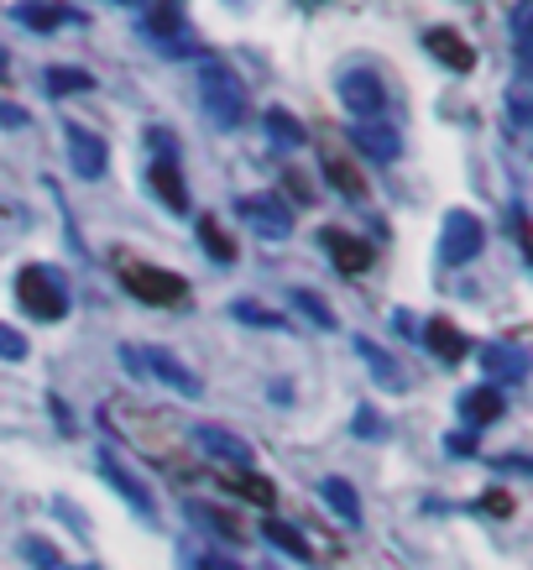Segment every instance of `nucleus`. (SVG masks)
<instances>
[{
  "mask_svg": "<svg viewBox=\"0 0 533 570\" xmlns=\"http://www.w3.org/2000/svg\"><path fill=\"white\" fill-rule=\"evenodd\" d=\"M340 100L351 116L362 121H382V105H387V89L372 69H356V73H340Z\"/></svg>",
  "mask_w": 533,
  "mask_h": 570,
  "instance_id": "obj_10",
  "label": "nucleus"
},
{
  "mask_svg": "<svg viewBox=\"0 0 533 570\" xmlns=\"http://www.w3.org/2000/svg\"><path fill=\"white\" fill-rule=\"evenodd\" d=\"M293 304L309 314V320H314L319 330H335V309H329V304H325L319 294H309V288H293Z\"/></svg>",
  "mask_w": 533,
  "mask_h": 570,
  "instance_id": "obj_30",
  "label": "nucleus"
},
{
  "mask_svg": "<svg viewBox=\"0 0 533 570\" xmlns=\"http://www.w3.org/2000/svg\"><path fill=\"white\" fill-rule=\"evenodd\" d=\"M100 476L116 487V492H121V502L131 508V513H137L141 523H157V502H152V492H147V482H141L137 471L126 466L116 450H100Z\"/></svg>",
  "mask_w": 533,
  "mask_h": 570,
  "instance_id": "obj_8",
  "label": "nucleus"
},
{
  "mask_svg": "<svg viewBox=\"0 0 533 570\" xmlns=\"http://www.w3.org/2000/svg\"><path fill=\"white\" fill-rule=\"evenodd\" d=\"M424 52H430L434 63L455 69V73H471V69H476V48H471L461 32H450V27H430V32H424Z\"/></svg>",
  "mask_w": 533,
  "mask_h": 570,
  "instance_id": "obj_13",
  "label": "nucleus"
},
{
  "mask_svg": "<svg viewBox=\"0 0 533 570\" xmlns=\"http://www.w3.org/2000/svg\"><path fill=\"white\" fill-rule=\"evenodd\" d=\"M482 362H486V372H492V377H502V382H523L529 377V356H523V351L517 346H482Z\"/></svg>",
  "mask_w": 533,
  "mask_h": 570,
  "instance_id": "obj_22",
  "label": "nucleus"
},
{
  "mask_svg": "<svg viewBox=\"0 0 533 570\" xmlns=\"http://www.w3.org/2000/svg\"><path fill=\"white\" fill-rule=\"evenodd\" d=\"M0 73H6V52H0Z\"/></svg>",
  "mask_w": 533,
  "mask_h": 570,
  "instance_id": "obj_38",
  "label": "nucleus"
},
{
  "mask_svg": "<svg viewBox=\"0 0 533 570\" xmlns=\"http://www.w3.org/2000/svg\"><path fill=\"white\" fill-rule=\"evenodd\" d=\"M502 414H507V393H502V387H492V382H482V387L461 393V419H465V430H471V434L486 430V424H497Z\"/></svg>",
  "mask_w": 533,
  "mask_h": 570,
  "instance_id": "obj_15",
  "label": "nucleus"
},
{
  "mask_svg": "<svg viewBox=\"0 0 533 570\" xmlns=\"http://www.w3.org/2000/svg\"><path fill=\"white\" fill-rule=\"evenodd\" d=\"M199 246H205L209 262H220V267H230V262H236V242L220 230V220H215V215H199Z\"/></svg>",
  "mask_w": 533,
  "mask_h": 570,
  "instance_id": "obj_25",
  "label": "nucleus"
},
{
  "mask_svg": "<svg viewBox=\"0 0 533 570\" xmlns=\"http://www.w3.org/2000/svg\"><path fill=\"white\" fill-rule=\"evenodd\" d=\"M17 304L32 314V320H48L52 325V320L69 314V288L58 283L52 267H21L17 273Z\"/></svg>",
  "mask_w": 533,
  "mask_h": 570,
  "instance_id": "obj_5",
  "label": "nucleus"
},
{
  "mask_svg": "<svg viewBox=\"0 0 533 570\" xmlns=\"http://www.w3.org/2000/svg\"><path fill=\"white\" fill-rule=\"evenodd\" d=\"M351 434H362V440H382V434H387V424H382L377 409H356V419H351Z\"/></svg>",
  "mask_w": 533,
  "mask_h": 570,
  "instance_id": "obj_33",
  "label": "nucleus"
},
{
  "mask_svg": "<svg viewBox=\"0 0 533 570\" xmlns=\"http://www.w3.org/2000/svg\"><path fill=\"white\" fill-rule=\"evenodd\" d=\"M199 105H205V116L220 131H241V121H246V85L236 79V73L225 69V63H215V58H205L199 63Z\"/></svg>",
  "mask_w": 533,
  "mask_h": 570,
  "instance_id": "obj_1",
  "label": "nucleus"
},
{
  "mask_svg": "<svg viewBox=\"0 0 533 570\" xmlns=\"http://www.w3.org/2000/svg\"><path fill=\"white\" fill-rule=\"evenodd\" d=\"M21 554H27L37 570H63V560H58V550H52L48 539H21Z\"/></svg>",
  "mask_w": 533,
  "mask_h": 570,
  "instance_id": "obj_31",
  "label": "nucleus"
},
{
  "mask_svg": "<svg viewBox=\"0 0 533 570\" xmlns=\"http://www.w3.org/2000/svg\"><path fill=\"white\" fill-rule=\"evenodd\" d=\"M261 126H267V137H273L277 147H288V153H293V147H304V141H309V137H304V126L293 121V110H283V105H273V110L261 116Z\"/></svg>",
  "mask_w": 533,
  "mask_h": 570,
  "instance_id": "obj_24",
  "label": "nucleus"
},
{
  "mask_svg": "<svg viewBox=\"0 0 533 570\" xmlns=\"http://www.w3.org/2000/svg\"><path fill=\"white\" fill-rule=\"evenodd\" d=\"M63 141H69V163L79 178H105V168H110V147H105V137H95V131H85V126H63Z\"/></svg>",
  "mask_w": 533,
  "mask_h": 570,
  "instance_id": "obj_11",
  "label": "nucleus"
},
{
  "mask_svg": "<svg viewBox=\"0 0 533 570\" xmlns=\"http://www.w3.org/2000/svg\"><path fill=\"white\" fill-rule=\"evenodd\" d=\"M325 178L335 184V189L351 199V205H366L372 194H366V174L351 163V157H340V153H325Z\"/></svg>",
  "mask_w": 533,
  "mask_h": 570,
  "instance_id": "obj_19",
  "label": "nucleus"
},
{
  "mask_svg": "<svg viewBox=\"0 0 533 570\" xmlns=\"http://www.w3.org/2000/svg\"><path fill=\"white\" fill-rule=\"evenodd\" d=\"M236 215H241L246 230H257L261 242H288L293 236V209L277 194H241Z\"/></svg>",
  "mask_w": 533,
  "mask_h": 570,
  "instance_id": "obj_6",
  "label": "nucleus"
},
{
  "mask_svg": "<svg viewBox=\"0 0 533 570\" xmlns=\"http://www.w3.org/2000/svg\"><path fill=\"white\" fill-rule=\"evenodd\" d=\"M319 246H325L329 262H335L345 277H356L372 267V246H366L362 236H351V230H335V225H329V230H319Z\"/></svg>",
  "mask_w": 533,
  "mask_h": 570,
  "instance_id": "obj_14",
  "label": "nucleus"
},
{
  "mask_svg": "<svg viewBox=\"0 0 533 570\" xmlns=\"http://www.w3.org/2000/svg\"><path fill=\"white\" fill-rule=\"evenodd\" d=\"M147 184H152V194L162 199L168 215H189V184H184V174H178V157H152Z\"/></svg>",
  "mask_w": 533,
  "mask_h": 570,
  "instance_id": "obj_12",
  "label": "nucleus"
},
{
  "mask_svg": "<svg viewBox=\"0 0 533 570\" xmlns=\"http://www.w3.org/2000/svg\"><path fill=\"white\" fill-rule=\"evenodd\" d=\"M121 362L131 366L137 377H157V382H168V387H172L178 397H199V393H205V382L194 377L189 366L178 362L172 351H162V346H126V351H121Z\"/></svg>",
  "mask_w": 533,
  "mask_h": 570,
  "instance_id": "obj_4",
  "label": "nucleus"
},
{
  "mask_svg": "<svg viewBox=\"0 0 533 570\" xmlns=\"http://www.w3.org/2000/svg\"><path fill=\"white\" fill-rule=\"evenodd\" d=\"M11 17L21 27H32V32L52 37V32H63V27H73V21H85V11H69V6H11Z\"/></svg>",
  "mask_w": 533,
  "mask_h": 570,
  "instance_id": "obj_18",
  "label": "nucleus"
},
{
  "mask_svg": "<svg viewBox=\"0 0 533 570\" xmlns=\"http://www.w3.org/2000/svg\"><path fill=\"white\" fill-rule=\"evenodd\" d=\"M230 487H236L246 502H257V508H273L277 502V487L267 482V476H257V471H230Z\"/></svg>",
  "mask_w": 533,
  "mask_h": 570,
  "instance_id": "obj_26",
  "label": "nucleus"
},
{
  "mask_svg": "<svg viewBox=\"0 0 533 570\" xmlns=\"http://www.w3.org/2000/svg\"><path fill=\"white\" fill-rule=\"evenodd\" d=\"M476 508H482V513H492V519H513V498H507L502 487H492V492H486Z\"/></svg>",
  "mask_w": 533,
  "mask_h": 570,
  "instance_id": "obj_34",
  "label": "nucleus"
},
{
  "mask_svg": "<svg viewBox=\"0 0 533 570\" xmlns=\"http://www.w3.org/2000/svg\"><path fill=\"white\" fill-rule=\"evenodd\" d=\"M230 320H241V325H257V330H288V320L277 309H261V304H251V298H236L230 304Z\"/></svg>",
  "mask_w": 533,
  "mask_h": 570,
  "instance_id": "obj_28",
  "label": "nucleus"
},
{
  "mask_svg": "<svg viewBox=\"0 0 533 570\" xmlns=\"http://www.w3.org/2000/svg\"><path fill=\"white\" fill-rule=\"evenodd\" d=\"M116 273H121L126 294L141 298V304H157V309H178V304H189V283H184L178 273H168V267H152V262L121 252V257H116Z\"/></svg>",
  "mask_w": 533,
  "mask_h": 570,
  "instance_id": "obj_2",
  "label": "nucleus"
},
{
  "mask_svg": "<svg viewBox=\"0 0 533 570\" xmlns=\"http://www.w3.org/2000/svg\"><path fill=\"white\" fill-rule=\"evenodd\" d=\"M356 351H362V362L372 366V377H377L387 393H403V387H408V372H397V362L377 346V341H366V335H362V341H356Z\"/></svg>",
  "mask_w": 533,
  "mask_h": 570,
  "instance_id": "obj_20",
  "label": "nucleus"
},
{
  "mask_svg": "<svg viewBox=\"0 0 533 570\" xmlns=\"http://www.w3.org/2000/svg\"><path fill=\"white\" fill-rule=\"evenodd\" d=\"M0 362H27V335L0 320Z\"/></svg>",
  "mask_w": 533,
  "mask_h": 570,
  "instance_id": "obj_32",
  "label": "nucleus"
},
{
  "mask_svg": "<svg viewBox=\"0 0 533 570\" xmlns=\"http://www.w3.org/2000/svg\"><path fill=\"white\" fill-rule=\"evenodd\" d=\"M21 126H27V110L11 100H0V131H21Z\"/></svg>",
  "mask_w": 533,
  "mask_h": 570,
  "instance_id": "obj_35",
  "label": "nucleus"
},
{
  "mask_svg": "<svg viewBox=\"0 0 533 570\" xmlns=\"http://www.w3.org/2000/svg\"><path fill=\"white\" fill-rule=\"evenodd\" d=\"M261 534H267V544H273V550L293 554V560H309V544H304V539H298V529H288L283 519H267V523H261Z\"/></svg>",
  "mask_w": 533,
  "mask_h": 570,
  "instance_id": "obj_27",
  "label": "nucleus"
},
{
  "mask_svg": "<svg viewBox=\"0 0 533 570\" xmlns=\"http://www.w3.org/2000/svg\"><path fill=\"white\" fill-rule=\"evenodd\" d=\"M184 513H189L194 523H209L220 539H241V523L225 519V513H215V508H205V502H184Z\"/></svg>",
  "mask_w": 533,
  "mask_h": 570,
  "instance_id": "obj_29",
  "label": "nucleus"
},
{
  "mask_svg": "<svg viewBox=\"0 0 533 570\" xmlns=\"http://www.w3.org/2000/svg\"><path fill=\"white\" fill-rule=\"evenodd\" d=\"M141 42L157 48L162 58H194L199 52V37H194L184 6H152V11H141Z\"/></svg>",
  "mask_w": 533,
  "mask_h": 570,
  "instance_id": "obj_3",
  "label": "nucleus"
},
{
  "mask_svg": "<svg viewBox=\"0 0 533 570\" xmlns=\"http://www.w3.org/2000/svg\"><path fill=\"white\" fill-rule=\"evenodd\" d=\"M482 246H486V225L471 209H450L445 225H440V257L450 267H465L471 257H482Z\"/></svg>",
  "mask_w": 533,
  "mask_h": 570,
  "instance_id": "obj_7",
  "label": "nucleus"
},
{
  "mask_svg": "<svg viewBox=\"0 0 533 570\" xmlns=\"http://www.w3.org/2000/svg\"><path fill=\"white\" fill-rule=\"evenodd\" d=\"M199 570H241V566H230V560H220V554H199Z\"/></svg>",
  "mask_w": 533,
  "mask_h": 570,
  "instance_id": "obj_37",
  "label": "nucleus"
},
{
  "mask_svg": "<svg viewBox=\"0 0 533 570\" xmlns=\"http://www.w3.org/2000/svg\"><path fill=\"white\" fill-rule=\"evenodd\" d=\"M351 141H356V153H366L372 163H397V157H403V137H397V126H387V121H356L351 126Z\"/></svg>",
  "mask_w": 533,
  "mask_h": 570,
  "instance_id": "obj_16",
  "label": "nucleus"
},
{
  "mask_svg": "<svg viewBox=\"0 0 533 570\" xmlns=\"http://www.w3.org/2000/svg\"><path fill=\"white\" fill-rule=\"evenodd\" d=\"M319 498L335 508V519L340 523H351V529L362 523V498H356V487L345 482V476H325V482H319Z\"/></svg>",
  "mask_w": 533,
  "mask_h": 570,
  "instance_id": "obj_21",
  "label": "nucleus"
},
{
  "mask_svg": "<svg viewBox=\"0 0 533 570\" xmlns=\"http://www.w3.org/2000/svg\"><path fill=\"white\" fill-rule=\"evenodd\" d=\"M424 346H430L445 366H455V362L465 356V351H471V341H465V330H461V325H450L445 314H440V320H424Z\"/></svg>",
  "mask_w": 533,
  "mask_h": 570,
  "instance_id": "obj_17",
  "label": "nucleus"
},
{
  "mask_svg": "<svg viewBox=\"0 0 533 570\" xmlns=\"http://www.w3.org/2000/svg\"><path fill=\"white\" fill-rule=\"evenodd\" d=\"M194 445L205 450L209 461H220V466H230V471H251V461H257L251 445H246L236 430H225V424H199V430H194Z\"/></svg>",
  "mask_w": 533,
  "mask_h": 570,
  "instance_id": "obj_9",
  "label": "nucleus"
},
{
  "mask_svg": "<svg viewBox=\"0 0 533 570\" xmlns=\"http://www.w3.org/2000/svg\"><path fill=\"white\" fill-rule=\"evenodd\" d=\"M42 89H48L52 100H63V95H85V89H95V73L73 69V63H58V69H48Z\"/></svg>",
  "mask_w": 533,
  "mask_h": 570,
  "instance_id": "obj_23",
  "label": "nucleus"
},
{
  "mask_svg": "<svg viewBox=\"0 0 533 570\" xmlns=\"http://www.w3.org/2000/svg\"><path fill=\"white\" fill-rule=\"evenodd\" d=\"M445 450L465 461V455H476V434H471V430H465V434H445Z\"/></svg>",
  "mask_w": 533,
  "mask_h": 570,
  "instance_id": "obj_36",
  "label": "nucleus"
}]
</instances>
